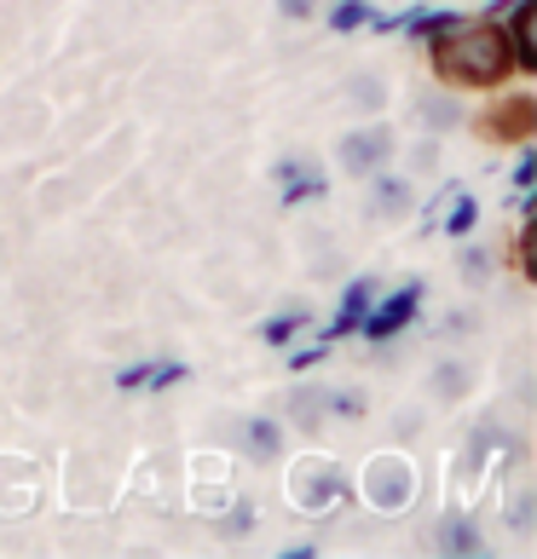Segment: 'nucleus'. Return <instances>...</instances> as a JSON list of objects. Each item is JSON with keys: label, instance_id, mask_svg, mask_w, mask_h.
Returning a JSON list of instances; mask_svg holds the SVG:
<instances>
[{"label": "nucleus", "instance_id": "423d86ee", "mask_svg": "<svg viewBox=\"0 0 537 559\" xmlns=\"http://www.w3.org/2000/svg\"><path fill=\"white\" fill-rule=\"evenodd\" d=\"M417 300H422V283L410 277V283H405V288H394V295H387L382 306H370V312H364V323H359V329H364L370 341H394L399 329H405L410 318H417Z\"/></svg>", "mask_w": 537, "mask_h": 559}, {"label": "nucleus", "instance_id": "b1692460", "mask_svg": "<svg viewBox=\"0 0 537 559\" xmlns=\"http://www.w3.org/2000/svg\"><path fill=\"white\" fill-rule=\"evenodd\" d=\"M433 156H440V139H428L422 133V144H417V151H410V179H428V174H440V162H433Z\"/></svg>", "mask_w": 537, "mask_h": 559}, {"label": "nucleus", "instance_id": "2eb2a0df", "mask_svg": "<svg viewBox=\"0 0 537 559\" xmlns=\"http://www.w3.org/2000/svg\"><path fill=\"white\" fill-rule=\"evenodd\" d=\"M347 105H353L359 116H382L387 110V75L382 70H359L353 81H347Z\"/></svg>", "mask_w": 537, "mask_h": 559}, {"label": "nucleus", "instance_id": "7ed1b4c3", "mask_svg": "<svg viewBox=\"0 0 537 559\" xmlns=\"http://www.w3.org/2000/svg\"><path fill=\"white\" fill-rule=\"evenodd\" d=\"M364 496H370L382 513H399L410 496H417V467H410L399 450L370 455V462H364Z\"/></svg>", "mask_w": 537, "mask_h": 559}, {"label": "nucleus", "instance_id": "ddd939ff", "mask_svg": "<svg viewBox=\"0 0 537 559\" xmlns=\"http://www.w3.org/2000/svg\"><path fill=\"white\" fill-rule=\"evenodd\" d=\"M474 381H480V369H474L468 358H440L428 369V399L433 404H457L474 392Z\"/></svg>", "mask_w": 537, "mask_h": 559}, {"label": "nucleus", "instance_id": "39448f33", "mask_svg": "<svg viewBox=\"0 0 537 559\" xmlns=\"http://www.w3.org/2000/svg\"><path fill=\"white\" fill-rule=\"evenodd\" d=\"M417 209V179L399 168H376L370 174V197H364V219L370 225H399Z\"/></svg>", "mask_w": 537, "mask_h": 559}, {"label": "nucleus", "instance_id": "f3484780", "mask_svg": "<svg viewBox=\"0 0 537 559\" xmlns=\"http://www.w3.org/2000/svg\"><path fill=\"white\" fill-rule=\"evenodd\" d=\"M179 376H185L179 364L151 358V364H128V369L116 376V386H121V392H139V386H168V381H179Z\"/></svg>", "mask_w": 537, "mask_h": 559}, {"label": "nucleus", "instance_id": "f8f14e48", "mask_svg": "<svg viewBox=\"0 0 537 559\" xmlns=\"http://www.w3.org/2000/svg\"><path fill=\"white\" fill-rule=\"evenodd\" d=\"M237 444H243V455H249V462L272 467L278 455H283V421H278V416H243V421H237Z\"/></svg>", "mask_w": 537, "mask_h": 559}, {"label": "nucleus", "instance_id": "6ab92c4d", "mask_svg": "<svg viewBox=\"0 0 537 559\" xmlns=\"http://www.w3.org/2000/svg\"><path fill=\"white\" fill-rule=\"evenodd\" d=\"M457 272H463L468 288H486L491 277H498V254H491V248H480V242H468L463 254H457Z\"/></svg>", "mask_w": 537, "mask_h": 559}, {"label": "nucleus", "instance_id": "1a4fd4ad", "mask_svg": "<svg viewBox=\"0 0 537 559\" xmlns=\"http://www.w3.org/2000/svg\"><path fill=\"white\" fill-rule=\"evenodd\" d=\"M410 110H417V128H422L428 139H445V133H457L463 121H468V110H463L445 87H422L417 98H410Z\"/></svg>", "mask_w": 537, "mask_h": 559}, {"label": "nucleus", "instance_id": "f257e3e1", "mask_svg": "<svg viewBox=\"0 0 537 559\" xmlns=\"http://www.w3.org/2000/svg\"><path fill=\"white\" fill-rule=\"evenodd\" d=\"M433 70L440 81H457V87H503L514 75V52L498 17L486 24H468V17H451L445 29H433Z\"/></svg>", "mask_w": 537, "mask_h": 559}, {"label": "nucleus", "instance_id": "4468645a", "mask_svg": "<svg viewBox=\"0 0 537 559\" xmlns=\"http://www.w3.org/2000/svg\"><path fill=\"white\" fill-rule=\"evenodd\" d=\"M278 179H283V202H289V209H295L301 197H324V174H318L313 156H283Z\"/></svg>", "mask_w": 537, "mask_h": 559}, {"label": "nucleus", "instance_id": "a211bd4d", "mask_svg": "<svg viewBox=\"0 0 537 559\" xmlns=\"http://www.w3.org/2000/svg\"><path fill=\"white\" fill-rule=\"evenodd\" d=\"M370 300H376V277H359L353 288L341 295V318H336V335H347V329H359L364 312H370Z\"/></svg>", "mask_w": 537, "mask_h": 559}, {"label": "nucleus", "instance_id": "9d476101", "mask_svg": "<svg viewBox=\"0 0 537 559\" xmlns=\"http://www.w3.org/2000/svg\"><path fill=\"white\" fill-rule=\"evenodd\" d=\"M480 133L491 144H526L537 133V105L532 98H509V105H498V116L480 121Z\"/></svg>", "mask_w": 537, "mask_h": 559}, {"label": "nucleus", "instance_id": "dca6fc26", "mask_svg": "<svg viewBox=\"0 0 537 559\" xmlns=\"http://www.w3.org/2000/svg\"><path fill=\"white\" fill-rule=\"evenodd\" d=\"M301 329H313V306H306V300H289L278 318L260 323V341H266V346H283V341H295Z\"/></svg>", "mask_w": 537, "mask_h": 559}, {"label": "nucleus", "instance_id": "5701e85b", "mask_svg": "<svg viewBox=\"0 0 537 559\" xmlns=\"http://www.w3.org/2000/svg\"><path fill=\"white\" fill-rule=\"evenodd\" d=\"M364 24H370V7H364V0H341V7L329 12V29H336V35H353V29H364Z\"/></svg>", "mask_w": 537, "mask_h": 559}, {"label": "nucleus", "instance_id": "a878e982", "mask_svg": "<svg viewBox=\"0 0 537 559\" xmlns=\"http://www.w3.org/2000/svg\"><path fill=\"white\" fill-rule=\"evenodd\" d=\"M278 7H283V17H313L318 0H278Z\"/></svg>", "mask_w": 537, "mask_h": 559}, {"label": "nucleus", "instance_id": "4be33fe9", "mask_svg": "<svg viewBox=\"0 0 537 559\" xmlns=\"http://www.w3.org/2000/svg\"><path fill=\"white\" fill-rule=\"evenodd\" d=\"M532 520H537V490L532 485H521V490H514V502H509V531H532Z\"/></svg>", "mask_w": 537, "mask_h": 559}, {"label": "nucleus", "instance_id": "6e6552de", "mask_svg": "<svg viewBox=\"0 0 537 559\" xmlns=\"http://www.w3.org/2000/svg\"><path fill=\"white\" fill-rule=\"evenodd\" d=\"M503 17H509L503 35L514 52V75H537V0H514Z\"/></svg>", "mask_w": 537, "mask_h": 559}, {"label": "nucleus", "instance_id": "20e7f679", "mask_svg": "<svg viewBox=\"0 0 537 559\" xmlns=\"http://www.w3.org/2000/svg\"><path fill=\"white\" fill-rule=\"evenodd\" d=\"M347 496V473L336 462H324V455H306V462L289 473V502L306 508V513H324L329 502H341Z\"/></svg>", "mask_w": 537, "mask_h": 559}, {"label": "nucleus", "instance_id": "f03ea898", "mask_svg": "<svg viewBox=\"0 0 537 559\" xmlns=\"http://www.w3.org/2000/svg\"><path fill=\"white\" fill-rule=\"evenodd\" d=\"M394 151H399V139H394V128H387V121L347 128V133L336 139V168H341L347 179H370L376 168H387V162H394Z\"/></svg>", "mask_w": 537, "mask_h": 559}, {"label": "nucleus", "instance_id": "0eeeda50", "mask_svg": "<svg viewBox=\"0 0 537 559\" xmlns=\"http://www.w3.org/2000/svg\"><path fill=\"white\" fill-rule=\"evenodd\" d=\"M428 548L433 554H451V559H474V554H486L491 543H486V531L474 525V520H463V513H440L433 531H428Z\"/></svg>", "mask_w": 537, "mask_h": 559}, {"label": "nucleus", "instance_id": "393cba45", "mask_svg": "<svg viewBox=\"0 0 537 559\" xmlns=\"http://www.w3.org/2000/svg\"><path fill=\"white\" fill-rule=\"evenodd\" d=\"M474 219H480V209H474V202H457V214L445 219V231H451V237H463V231H468Z\"/></svg>", "mask_w": 537, "mask_h": 559}, {"label": "nucleus", "instance_id": "412c9836", "mask_svg": "<svg viewBox=\"0 0 537 559\" xmlns=\"http://www.w3.org/2000/svg\"><path fill=\"white\" fill-rule=\"evenodd\" d=\"M255 520H260V513H255V502H237V508H232V513H225V520L214 525V531L225 536V543H243V536L255 531Z\"/></svg>", "mask_w": 537, "mask_h": 559}, {"label": "nucleus", "instance_id": "aec40b11", "mask_svg": "<svg viewBox=\"0 0 537 559\" xmlns=\"http://www.w3.org/2000/svg\"><path fill=\"white\" fill-rule=\"evenodd\" d=\"M370 399L359 386H329V421H364Z\"/></svg>", "mask_w": 537, "mask_h": 559}, {"label": "nucleus", "instance_id": "9b49d317", "mask_svg": "<svg viewBox=\"0 0 537 559\" xmlns=\"http://www.w3.org/2000/svg\"><path fill=\"white\" fill-rule=\"evenodd\" d=\"M283 416H289V427H295V432H306V439H313V432H324V427H329V386H318V381L295 386V392L283 399Z\"/></svg>", "mask_w": 537, "mask_h": 559}]
</instances>
